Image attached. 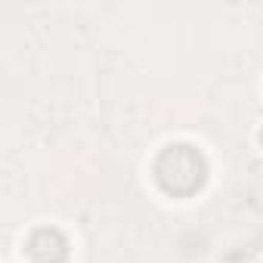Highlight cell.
I'll return each instance as SVG.
<instances>
[{
  "label": "cell",
  "instance_id": "6da1fadb",
  "mask_svg": "<svg viewBox=\"0 0 263 263\" xmlns=\"http://www.w3.org/2000/svg\"><path fill=\"white\" fill-rule=\"evenodd\" d=\"M155 180L167 195H192L208 180V161L195 146L174 143L155 158Z\"/></svg>",
  "mask_w": 263,
  "mask_h": 263
},
{
  "label": "cell",
  "instance_id": "7a4b0ae2",
  "mask_svg": "<svg viewBox=\"0 0 263 263\" xmlns=\"http://www.w3.org/2000/svg\"><path fill=\"white\" fill-rule=\"evenodd\" d=\"M25 251L34 263H65L68 260V238L53 226H41L28 235Z\"/></svg>",
  "mask_w": 263,
  "mask_h": 263
},
{
  "label": "cell",
  "instance_id": "3957f363",
  "mask_svg": "<svg viewBox=\"0 0 263 263\" xmlns=\"http://www.w3.org/2000/svg\"><path fill=\"white\" fill-rule=\"evenodd\" d=\"M260 146H263V130H260Z\"/></svg>",
  "mask_w": 263,
  "mask_h": 263
}]
</instances>
